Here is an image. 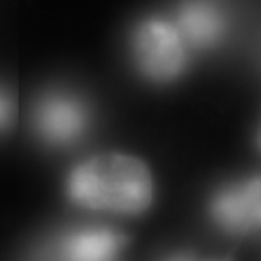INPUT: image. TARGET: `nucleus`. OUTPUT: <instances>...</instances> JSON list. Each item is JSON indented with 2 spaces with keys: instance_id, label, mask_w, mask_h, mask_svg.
<instances>
[{
  "instance_id": "obj_2",
  "label": "nucleus",
  "mask_w": 261,
  "mask_h": 261,
  "mask_svg": "<svg viewBox=\"0 0 261 261\" xmlns=\"http://www.w3.org/2000/svg\"><path fill=\"white\" fill-rule=\"evenodd\" d=\"M129 57L138 74L155 85H170L190 66V53L170 16L151 15L130 31Z\"/></svg>"
},
{
  "instance_id": "obj_7",
  "label": "nucleus",
  "mask_w": 261,
  "mask_h": 261,
  "mask_svg": "<svg viewBox=\"0 0 261 261\" xmlns=\"http://www.w3.org/2000/svg\"><path fill=\"white\" fill-rule=\"evenodd\" d=\"M15 117V102L7 90L0 87V134L10 127Z\"/></svg>"
},
{
  "instance_id": "obj_5",
  "label": "nucleus",
  "mask_w": 261,
  "mask_h": 261,
  "mask_svg": "<svg viewBox=\"0 0 261 261\" xmlns=\"http://www.w3.org/2000/svg\"><path fill=\"white\" fill-rule=\"evenodd\" d=\"M126 247V237L118 229L100 224L76 225L54 239L47 252L53 258L67 261L115 260Z\"/></svg>"
},
{
  "instance_id": "obj_1",
  "label": "nucleus",
  "mask_w": 261,
  "mask_h": 261,
  "mask_svg": "<svg viewBox=\"0 0 261 261\" xmlns=\"http://www.w3.org/2000/svg\"><path fill=\"white\" fill-rule=\"evenodd\" d=\"M63 186L66 197L76 207L121 217L143 215L155 196L149 166L122 151L85 158L70 169Z\"/></svg>"
},
{
  "instance_id": "obj_8",
  "label": "nucleus",
  "mask_w": 261,
  "mask_h": 261,
  "mask_svg": "<svg viewBox=\"0 0 261 261\" xmlns=\"http://www.w3.org/2000/svg\"><path fill=\"white\" fill-rule=\"evenodd\" d=\"M257 146L260 147V150H261V127H260V130H258V134H257Z\"/></svg>"
},
{
  "instance_id": "obj_6",
  "label": "nucleus",
  "mask_w": 261,
  "mask_h": 261,
  "mask_svg": "<svg viewBox=\"0 0 261 261\" xmlns=\"http://www.w3.org/2000/svg\"><path fill=\"white\" fill-rule=\"evenodd\" d=\"M169 16L193 55L217 46L228 30L225 12L215 0H181Z\"/></svg>"
},
{
  "instance_id": "obj_3",
  "label": "nucleus",
  "mask_w": 261,
  "mask_h": 261,
  "mask_svg": "<svg viewBox=\"0 0 261 261\" xmlns=\"http://www.w3.org/2000/svg\"><path fill=\"white\" fill-rule=\"evenodd\" d=\"M93 111L85 98L71 90L44 91L31 110V127L43 145L66 149L85 138L91 129Z\"/></svg>"
},
{
  "instance_id": "obj_4",
  "label": "nucleus",
  "mask_w": 261,
  "mask_h": 261,
  "mask_svg": "<svg viewBox=\"0 0 261 261\" xmlns=\"http://www.w3.org/2000/svg\"><path fill=\"white\" fill-rule=\"evenodd\" d=\"M207 215L218 229L232 236L261 230V175L216 189L207 201Z\"/></svg>"
}]
</instances>
